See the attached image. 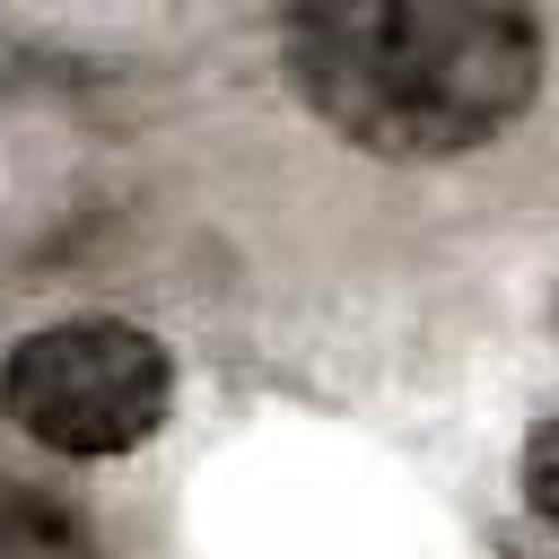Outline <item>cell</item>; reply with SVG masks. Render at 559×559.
Here are the masks:
<instances>
[{"label": "cell", "mask_w": 559, "mask_h": 559, "mask_svg": "<svg viewBox=\"0 0 559 559\" xmlns=\"http://www.w3.org/2000/svg\"><path fill=\"white\" fill-rule=\"evenodd\" d=\"M175 367L140 323L79 314L9 349V411L52 454H131L166 428Z\"/></svg>", "instance_id": "7a4b0ae2"}, {"label": "cell", "mask_w": 559, "mask_h": 559, "mask_svg": "<svg viewBox=\"0 0 559 559\" xmlns=\"http://www.w3.org/2000/svg\"><path fill=\"white\" fill-rule=\"evenodd\" d=\"M524 507L559 533V419H542V428L524 437Z\"/></svg>", "instance_id": "3957f363"}, {"label": "cell", "mask_w": 559, "mask_h": 559, "mask_svg": "<svg viewBox=\"0 0 559 559\" xmlns=\"http://www.w3.org/2000/svg\"><path fill=\"white\" fill-rule=\"evenodd\" d=\"M297 70L349 148L454 157L533 105L542 35L489 0H341L297 17Z\"/></svg>", "instance_id": "6da1fadb"}]
</instances>
